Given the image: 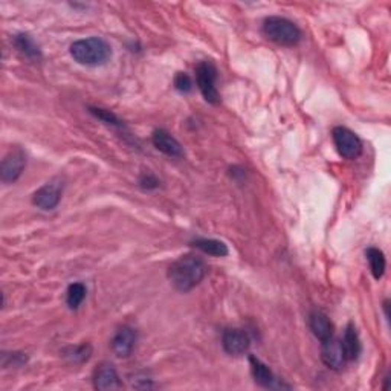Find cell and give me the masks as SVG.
<instances>
[{"label":"cell","instance_id":"1","mask_svg":"<svg viewBox=\"0 0 391 391\" xmlns=\"http://www.w3.org/2000/svg\"><path fill=\"white\" fill-rule=\"evenodd\" d=\"M207 266L196 255H182L168 268V280L181 292H188L203 280Z\"/></svg>","mask_w":391,"mask_h":391},{"label":"cell","instance_id":"2","mask_svg":"<svg viewBox=\"0 0 391 391\" xmlns=\"http://www.w3.org/2000/svg\"><path fill=\"white\" fill-rule=\"evenodd\" d=\"M71 55L78 64L99 66L109 62V58L112 57V49L105 40L99 37H89L72 43Z\"/></svg>","mask_w":391,"mask_h":391},{"label":"cell","instance_id":"3","mask_svg":"<svg viewBox=\"0 0 391 391\" xmlns=\"http://www.w3.org/2000/svg\"><path fill=\"white\" fill-rule=\"evenodd\" d=\"M263 34L270 42L281 46H295L301 40L300 28L290 20L278 16L268 17L264 20Z\"/></svg>","mask_w":391,"mask_h":391},{"label":"cell","instance_id":"4","mask_svg":"<svg viewBox=\"0 0 391 391\" xmlns=\"http://www.w3.org/2000/svg\"><path fill=\"white\" fill-rule=\"evenodd\" d=\"M196 79L205 101L214 105L220 103V95H218V90L216 88L217 68L213 62L205 60V62H201L196 66Z\"/></svg>","mask_w":391,"mask_h":391},{"label":"cell","instance_id":"5","mask_svg":"<svg viewBox=\"0 0 391 391\" xmlns=\"http://www.w3.org/2000/svg\"><path fill=\"white\" fill-rule=\"evenodd\" d=\"M332 138L335 147L342 157L346 159H356L362 153V141L355 131L347 127H335L332 131Z\"/></svg>","mask_w":391,"mask_h":391},{"label":"cell","instance_id":"6","mask_svg":"<svg viewBox=\"0 0 391 391\" xmlns=\"http://www.w3.org/2000/svg\"><path fill=\"white\" fill-rule=\"evenodd\" d=\"M63 194V181L62 179H52L48 184H45L42 188H38L34 196H32V203L37 208L43 211H52L57 208L60 199Z\"/></svg>","mask_w":391,"mask_h":391},{"label":"cell","instance_id":"7","mask_svg":"<svg viewBox=\"0 0 391 391\" xmlns=\"http://www.w3.org/2000/svg\"><path fill=\"white\" fill-rule=\"evenodd\" d=\"M26 165V155L23 150L14 149L3 157L2 167H0V179L5 184H14L22 176Z\"/></svg>","mask_w":391,"mask_h":391},{"label":"cell","instance_id":"8","mask_svg":"<svg viewBox=\"0 0 391 391\" xmlns=\"http://www.w3.org/2000/svg\"><path fill=\"white\" fill-rule=\"evenodd\" d=\"M321 360L329 368L332 370H341L347 362L346 352H344L342 341L338 338H329V340L323 341L321 347Z\"/></svg>","mask_w":391,"mask_h":391},{"label":"cell","instance_id":"9","mask_svg":"<svg viewBox=\"0 0 391 391\" xmlns=\"http://www.w3.org/2000/svg\"><path fill=\"white\" fill-rule=\"evenodd\" d=\"M222 346L225 352L233 356H240L248 352L251 346L249 336L238 329H227L222 336Z\"/></svg>","mask_w":391,"mask_h":391},{"label":"cell","instance_id":"10","mask_svg":"<svg viewBox=\"0 0 391 391\" xmlns=\"http://www.w3.org/2000/svg\"><path fill=\"white\" fill-rule=\"evenodd\" d=\"M94 387L101 391L123 388V382L121 379H119L116 368L112 366L110 362H103L101 366L95 370Z\"/></svg>","mask_w":391,"mask_h":391},{"label":"cell","instance_id":"11","mask_svg":"<svg viewBox=\"0 0 391 391\" xmlns=\"http://www.w3.org/2000/svg\"><path fill=\"white\" fill-rule=\"evenodd\" d=\"M151 141H153L155 147L159 151H162L164 155L171 156V157L184 156L182 145L179 144L177 139L175 136H171L167 130H164V129L155 130L153 136H151Z\"/></svg>","mask_w":391,"mask_h":391},{"label":"cell","instance_id":"12","mask_svg":"<svg viewBox=\"0 0 391 391\" xmlns=\"http://www.w3.org/2000/svg\"><path fill=\"white\" fill-rule=\"evenodd\" d=\"M136 342V332L129 326H124L115 333L112 340V350L119 357H127Z\"/></svg>","mask_w":391,"mask_h":391},{"label":"cell","instance_id":"13","mask_svg":"<svg viewBox=\"0 0 391 391\" xmlns=\"http://www.w3.org/2000/svg\"><path fill=\"white\" fill-rule=\"evenodd\" d=\"M309 327L321 342L333 336V324L330 321V318L321 312V310H314L309 315Z\"/></svg>","mask_w":391,"mask_h":391},{"label":"cell","instance_id":"14","mask_svg":"<svg viewBox=\"0 0 391 391\" xmlns=\"http://www.w3.org/2000/svg\"><path fill=\"white\" fill-rule=\"evenodd\" d=\"M12 45L16 46V49L26 57L31 62H38L42 58V51H40L38 45L34 42V38L28 34H17L12 38Z\"/></svg>","mask_w":391,"mask_h":391},{"label":"cell","instance_id":"15","mask_svg":"<svg viewBox=\"0 0 391 391\" xmlns=\"http://www.w3.org/2000/svg\"><path fill=\"white\" fill-rule=\"evenodd\" d=\"M342 347L344 352H346L347 361H355L357 360V356L361 355V340L360 335L356 332V327L353 326L352 323L349 324L346 327V332H344V338H342Z\"/></svg>","mask_w":391,"mask_h":391},{"label":"cell","instance_id":"16","mask_svg":"<svg viewBox=\"0 0 391 391\" xmlns=\"http://www.w3.org/2000/svg\"><path fill=\"white\" fill-rule=\"evenodd\" d=\"M249 364H251V373L254 376V381L262 387H274L275 383V376L274 373L270 372V368L263 364L260 360H257L255 356L249 357Z\"/></svg>","mask_w":391,"mask_h":391},{"label":"cell","instance_id":"17","mask_svg":"<svg viewBox=\"0 0 391 391\" xmlns=\"http://www.w3.org/2000/svg\"><path fill=\"white\" fill-rule=\"evenodd\" d=\"M193 247L202 251L203 254L213 257H227L229 254L227 244L220 240H214V238H197L193 242Z\"/></svg>","mask_w":391,"mask_h":391},{"label":"cell","instance_id":"18","mask_svg":"<svg viewBox=\"0 0 391 391\" xmlns=\"http://www.w3.org/2000/svg\"><path fill=\"white\" fill-rule=\"evenodd\" d=\"M366 257L370 263V270H372L373 277L376 280H381L386 274V268H387V260H386V255L381 249L377 248H368L366 251Z\"/></svg>","mask_w":391,"mask_h":391},{"label":"cell","instance_id":"19","mask_svg":"<svg viewBox=\"0 0 391 391\" xmlns=\"http://www.w3.org/2000/svg\"><path fill=\"white\" fill-rule=\"evenodd\" d=\"M86 298V286L83 283H72L66 292V303L71 309H78Z\"/></svg>","mask_w":391,"mask_h":391},{"label":"cell","instance_id":"20","mask_svg":"<svg viewBox=\"0 0 391 391\" xmlns=\"http://www.w3.org/2000/svg\"><path fill=\"white\" fill-rule=\"evenodd\" d=\"M92 355V347L89 344H81V346H77V347H69L64 350V356L71 360L72 362H77V364H83L86 362L90 357Z\"/></svg>","mask_w":391,"mask_h":391},{"label":"cell","instance_id":"21","mask_svg":"<svg viewBox=\"0 0 391 391\" xmlns=\"http://www.w3.org/2000/svg\"><path fill=\"white\" fill-rule=\"evenodd\" d=\"M89 112H90V114L94 115L95 118L101 119V121L105 123V124H109V125H118V127H121V125H123L121 119H119L115 114H112L110 110L99 109V108H90Z\"/></svg>","mask_w":391,"mask_h":391},{"label":"cell","instance_id":"22","mask_svg":"<svg viewBox=\"0 0 391 391\" xmlns=\"http://www.w3.org/2000/svg\"><path fill=\"white\" fill-rule=\"evenodd\" d=\"M175 88L182 92V94H188L193 89V81H191L190 75L185 74V72H177L175 77Z\"/></svg>","mask_w":391,"mask_h":391},{"label":"cell","instance_id":"23","mask_svg":"<svg viewBox=\"0 0 391 391\" xmlns=\"http://www.w3.org/2000/svg\"><path fill=\"white\" fill-rule=\"evenodd\" d=\"M141 184H142V187H145V188H155V187H157L159 182H157V179L153 176H145V179H142Z\"/></svg>","mask_w":391,"mask_h":391}]
</instances>
